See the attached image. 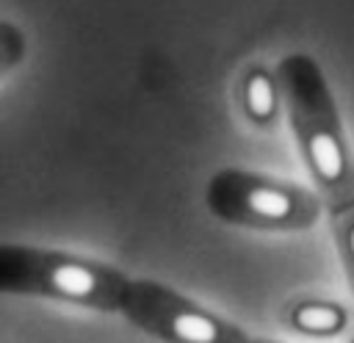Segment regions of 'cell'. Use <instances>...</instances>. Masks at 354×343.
<instances>
[{"label":"cell","mask_w":354,"mask_h":343,"mask_svg":"<svg viewBox=\"0 0 354 343\" xmlns=\"http://www.w3.org/2000/svg\"><path fill=\"white\" fill-rule=\"evenodd\" d=\"M277 72L290 133L326 213L354 205V147L326 72L310 53H288Z\"/></svg>","instance_id":"cell-1"},{"label":"cell","mask_w":354,"mask_h":343,"mask_svg":"<svg viewBox=\"0 0 354 343\" xmlns=\"http://www.w3.org/2000/svg\"><path fill=\"white\" fill-rule=\"evenodd\" d=\"M130 285V274L88 254L30 243L0 246V290L8 296L53 299L94 313H122Z\"/></svg>","instance_id":"cell-2"},{"label":"cell","mask_w":354,"mask_h":343,"mask_svg":"<svg viewBox=\"0 0 354 343\" xmlns=\"http://www.w3.org/2000/svg\"><path fill=\"white\" fill-rule=\"evenodd\" d=\"M205 205L216 221L260 232H304L326 210L315 188L241 166H224L210 174Z\"/></svg>","instance_id":"cell-3"},{"label":"cell","mask_w":354,"mask_h":343,"mask_svg":"<svg viewBox=\"0 0 354 343\" xmlns=\"http://www.w3.org/2000/svg\"><path fill=\"white\" fill-rule=\"evenodd\" d=\"M122 315L160 343H254L235 321L158 279H133Z\"/></svg>","instance_id":"cell-4"},{"label":"cell","mask_w":354,"mask_h":343,"mask_svg":"<svg viewBox=\"0 0 354 343\" xmlns=\"http://www.w3.org/2000/svg\"><path fill=\"white\" fill-rule=\"evenodd\" d=\"M235 105L241 119L260 133H274L285 113L282 80L274 66L254 58L246 61L235 80Z\"/></svg>","instance_id":"cell-5"},{"label":"cell","mask_w":354,"mask_h":343,"mask_svg":"<svg viewBox=\"0 0 354 343\" xmlns=\"http://www.w3.org/2000/svg\"><path fill=\"white\" fill-rule=\"evenodd\" d=\"M282 321L296 335L326 340L337 337L348 326V310L332 299H293L285 307Z\"/></svg>","instance_id":"cell-6"},{"label":"cell","mask_w":354,"mask_h":343,"mask_svg":"<svg viewBox=\"0 0 354 343\" xmlns=\"http://www.w3.org/2000/svg\"><path fill=\"white\" fill-rule=\"evenodd\" d=\"M329 227H332V238H335V246L340 254L343 274L354 293V205L329 213Z\"/></svg>","instance_id":"cell-7"},{"label":"cell","mask_w":354,"mask_h":343,"mask_svg":"<svg viewBox=\"0 0 354 343\" xmlns=\"http://www.w3.org/2000/svg\"><path fill=\"white\" fill-rule=\"evenodd\" d=\"M0 58H3V75H8L25 58V33L8 19L0 25Z\"/></svg>","instance_id":"cell-8"},{"label":"cell","mask_w":354,"mask_h":343,"mask_svg":"<svg viewBox=\"0 0 354 343\" xmlns=\"http://www.w3.org/2000/svg\"><path fill=\"white\" fill-rule=\"evenodd\" d=\"M254 343H277V340H263V337H254Z\"/></svg>","instance_id":"cell-9"},{"label":"cell","mask_w":354,"mask_h":343,"mask_svg":"<svg viewBox=\"0 0 354 343\" xmlns=\"http://www.w3.org/2000/svg\"><path fill=\"white\" fill-rule=\"evenodd\" d=\"M348 343H354V337H351V340H348Z\"/></svg>","instance_id":"cell-10"}]
</instances>
